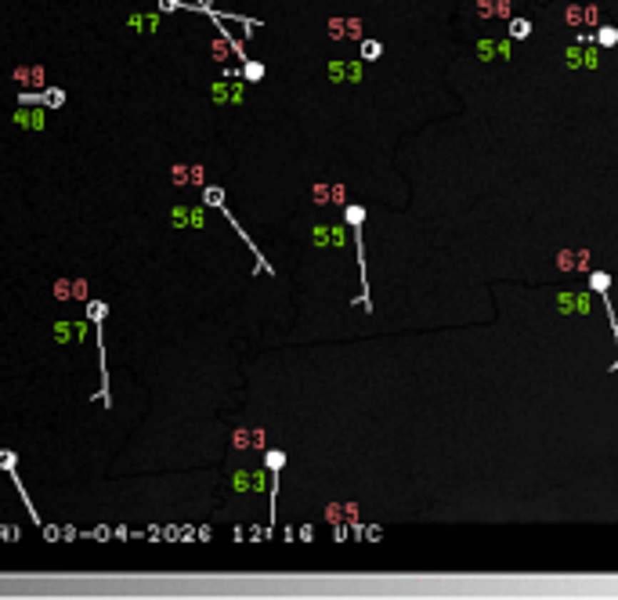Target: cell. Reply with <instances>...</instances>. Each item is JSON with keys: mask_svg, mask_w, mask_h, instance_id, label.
<instances>
[{"mask_svg": "<svg viewBox=\"0 0 618 600\" xmlns=\"http://www.w3.org/2000/svg\"><path fill=\"white\" fill-rule=\"evenodd\" d=\"M203 213H206V210H185V206H178V210H174V225H178V228H203V221H206Z\"/></svg>", "mask_w": 618, "mask_h": 600, "instance_id": "cell-5", "label": "cell"}, {"mask_svg": "<svg viewBox=\"0 0 618 600\" xmlns=\"http://www.w3.org/2000/svg\"><path fill=\"white\" fill-rule=\"evenodd\" d=\"M380 51H383V47H380V44H373V40L362 47V54H365V59H380Z\"/></svg>", "mask_w": 618, "mask_h": 600, "instance_id": "cell-10", "label": "cell"}, {"mask_svg": "<svg viewBox=\"0 0 618 600\" xmlns=\"http://www.w3.org/2000/svg\"><path fill=\"white\" fill-rule=\"evenodd\" d=\"M507 33H510V40H521V36H528V33H532V22H528V19H514Z\"/></svg>", "mask_w": 618, "mask_h": 600, "instance_id": "cell-8", "label": "cell"}, {"mask_svg": "<svg viewBox=\"0 0 618 600\" xmlns=\"http://www.w3.org/2000/svg\"><path fill=\"white\" fill-rule=\"evenodd\" d=\"M600 44H604V47H614V44H618V29L604 26V29H600Z\"/></svg>", "mask_w": 618, "mask_h": 600, "instance_id": "cell-9", "label": "cell"}, {"mask_svg": "<svg viewBox=\"0 0 618 600\" xmlns=\"http://www.w3.org/2000/svg\"><path fill=\"white\" fill-rule=\"evenodd\" d=\"M344 217H348V225H351V232H355V253H358V268H362V297H358V304H362L365 311H373V304H369V275H365V246H362V221H365V210H362V206H348Z\"/></svg>", "mask_w": 618, "mask_h": 600, "instance_id": "cell-1", "label": "cell"}, {"mask_svg": "<svg viewBox=\"0 0 618 600\" xmlns=\"http://www.w3.org/2000/svg\"><path fill=\"white\" fill-rule=\"evenodd\" d=\"M15 123H22V127H29V131H44V127H47V116L40 113V108H33V105H22L19 113H15Z\"/></svg>", "mask_w": 618, "mask_h": 600, "instance_id": "cell-4", "label": "cell"}, {"mask_svg": "<svg viewBox=\"0 0 618 600\" xmlns=\"http://www.w3.org/2000/svg\"><path fill=\"white\" fill-rule=\"evenodd\" d=\"M163 22V11H152V15H131V29L138 33H156Z\"/></svg>", "mask_w": 618, "mask_h": 600, "instance_id": "cell-6", "label": "cell"}, {"mask_svg": "<svg viewBox=\"0 0 618 600\" xmlns=\"http://www.w3.org/2000/svg\"><path fill=\"white\" fill-rule=\"evenodd\" d=\"M243 76H246L250 83H257V80H264V66L253 62V59H246V62H243Z\"/></svg>", "mask_w": 618, "mask_h": 600, "instance_id": "cell-7", "label": "cell"}, {"mask_svg": "<svg viewBox=\"0 0 618 600\" xmlns=\"http://www.w3.org/2000/svg\"><path fill=\"white\" fill-rule=\"evenodd\" d=\"M203 203H210V206H217V210L224 213V221H228V225H232V228L239 232V239H243V243H246V246L253 250V257H257V271H264V275H271V264L264 260V253H260V250H257V246L250 243V235H246V232L239 228V221H235V217H232V210L224 206V192H221V188H203Z\"/></svg>", "mask_w": 618, "mask_h": 600, "instance_id": "cell-2", "label": "cell"}, {"mask_svg": "<svg viewBox=\"0 0 618 600\" xmlns=\"http://www.w3.org/2000/svg\"><path fill=\"white\" fill-rule=\"evenodd\" d=\"M589 290L600 293L604 311H607V322H611V330H614V344H618V315H614V304H611V297H607V290H611V275H607V271H593V275H589ZM611 369H618V362H614Z\"/></svg>", "mask_w": 618, "mask_h": 600, "instance_id": "cell-3", "label": "cell"}]
</instances>
